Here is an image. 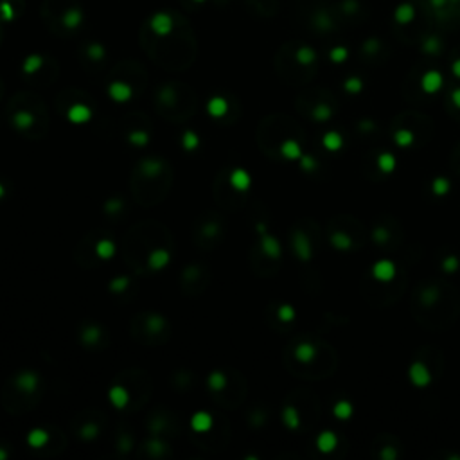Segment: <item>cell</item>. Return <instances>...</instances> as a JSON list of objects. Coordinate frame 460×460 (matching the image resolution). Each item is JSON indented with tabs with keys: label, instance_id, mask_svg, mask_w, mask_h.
<instances>
[{
	"label": "cell",
	"instance_id": "3",
	"mask_svg": "<svg viewBox=\"0 0 460 460\" xmlns=\"http://www.w3.org/2000/svg\"><path fill=\"white\" fill-rule=\"evenodd\" d=\"M293 246H295V252L297 256L302 259V261H309L311 256H313V248H311V243H309L308 235L302 234V232H297L295 237H293Z\"/></svg>",
	"mask_w": 460,
	"mask_h": 460
},
{
	"label": "cell",
	"instance_id": "1",
	"mask_svg": "<svg viewBox=\"0 0 460 460\" xmlns=\"http://www.w3.org/2000/svg\"><path fill=\"white\" fill-rule=\"evenodd\" d=\"M408 377H410L413 387L417 388H426L431 383V372L423 361H413L408 369Z\"/></svg>",
	"mask_w": 460,
	"mask_h": 460
},
{
	"label": "cell",
	"instance_id": "13",
	"mask_svg": "<svg viewBox=\"0 0 460 460\" xmlns=\"http://www.w3.org/2000/svg\"><path fill=\"white\" fill-rule=\"evenodd\" d=\"M283 155L289 160H297V158L302 157V149L295 141H286L283 144Z\"/></svg>",
	"mask_w": 460,
	"mask_h": 460
},
{
	"label": "cell",
	"instance_id": "27",
	"mask_svg": "<svg viewBox=\"0 0 460 460\" xmlns=\"http://www.w3.org/2000/svg\"><path fill=\"white\" fill-rule=\"evenodd\" d=\"M360 128H367L365 131H372L376 128V124H374V122H360Z\"/></svg>",
	"mask_w": 460,
	"mask_h": 460
},
{
	"label": "cell",
	"instance_id": "11",
	"mask_svg": "<svg viewBox=\"0 0 460 460\" xmlns=\"http://www.w3.org/2000/svg\"><path fill=\"white\" fill-rule=\"evenodd\" d=\"M413 141H415V133L412 130H408V128H401V130L394 133V142L399 147H410L413 144Z\"/></svg>",
	"mask_w": 460,
	"mask_h": 460
},
{
	"label": "cell",
	"instance_id": "16",
	"mask_svg": "<svg viewBox=\"0 0 460 460\" xmlns=\"http://www.w3.org/2000/svg\"><path fill=\"white\" fill-rule=\"evenodd\" d=\"M284 423H286L288 428H298V424H300V419H298V413L297 410L293 406H288L286 410H284Z\"/></svg>",
	"mask_w": 460,
	"mask_h": 460
},
{
	"label": "cell",
	"instance_id": "14",
	"mask_svg": "<svg viewBox=\"0 0 460 460\" xmlns=\"http://www.w3.org/2000/svg\"><path fill=\"white\" fill-rule=\"evenodd\" d=\"M439 297H440V291L437 289V288H426V289H423V293H421V302L424 304V306H433V304L439 302Z\"/></svg>",
	"mask_w": 460,
	"mask_h": 460
},
{
	"label": "cell",
	"instance_id": "17",
	"mask_svg": "<svg viewBox=\"0 0 460 460\" xmlns=\"http://www.w3.org/2000/svg\"><path fill=\"white\" fill-rule=\"evenodd\" d=\"M440 266H442V270H444L446 273L451 275V273H455L460 268V259L457 256H453V254H451V256H446L444 259H442V264H440Z\"/></svg>",
	"mask_w": 460,
	"mask_h": 460
},
{
	"label": "cell",
	"instance_id": "20",
	"mask_svg": "<svg viewBox=\"0 0 460 460\" xmlns=\"http://www.w3.org/2000/svg\"><path fill=\"white\" fill-rule=\"evenodd\" d=\"M344 88L347 90L349 94H358V92L363 88V83H361V79H358V78H350L344 83Z\"/></svg>",
	"mask_w": 460,
	"mask_h": 460
},
{
	"label": "cell",
	"instance_id": "21",
	"mask_svg": "<svg viewBox=\"0 0 460 460\" xmlns=\"http://www.w3.org/2000/svg\"><path fill=\"white\" fill-rule=\"evenodd\" d=\"M300 166H302L304 171H315V169L318 168V162H316L313 157H308V155L304 157L302 155V157H300Z\"/></svg>",
	"mask_w": 460,
	"mask_h": 460
},
{
	"label": "cell",
	"instance_id": "7",
	"mask_svg": "<svg viewBox=\"0 0 460 460\" xmlns=\"http://www.w3.org/2000/svg\"><path fill=\"white\" fill-rule=\"evenodd\" d=\"M333 413H335L336 419H340V421H347V419L352 417V413H354V406H352V402L347 401V399H340V401L335 402V406H333Z\"/></svg>",
	"mask_w": 460,
	"mask_h": 460
},
{
	"label": "cell",
	"instance_id": "22",
	"mask_svg": "<svg viewBox=\"0 0 460 460\" xmlns=\"http://www.w3.org/2000/svg\"><path fill=\"white\" fill-rule=\"evenodd\" d=\"M379 457H381V460H396L398 459V450L394 446H385L379 451Z\"/></svg>",
	"mask_w": 460,
	"mask_h": 460
},
{
	"label": "cell",
	"instance_id": "23",
	"mask_svg": "<svg viewBox=\"0 0 460 460\" xmlns=\"http://www.w3.org/2000/svg\"><path fill=\"white\" fill-rule=\"evenodd\" d=\"M279 316H281V320H284V322H291V320L295 318V311H293L291 306H283V308L279 309Z\"/></svg>",
	"mask_w": 460,
	"mask_h": 460
},
{
	"label": "cell",
	"instance_id": "4",
	"mask_svg": "<svg viewBox=\"0 0 460 460\" xmlns=\"http://www.w3.org/2000/svg\"><path fill=\"white\" fill-rule=\"evenodd\" d=\"M336 446H338V437H336V433L329 431V430L322 431V433L316 437V448H318L322 453H331V451H335Z\"/></svg>",
	"mask_w": 460,
	"mask_h": 460
},
{
	"label": "cell",
	"instance_id": "25",
	"mask_svg": "<svg viewBox=\"0 0 460 460\" xmlns=\"http://www.w3.org/2000/svg\"><path fill=\"white\" fill-rule=\"evenodd\" d=\"M345 56H347V53H345L344 49H338V51L333 53V59H335V61H344Z\"/></svg>",
	"mask_w": 460,
	"mask_h": 460
},
{
	"label": "cell",
	"instance_id": "28",
	"mask_svg": "<svg viewBox=\"0 0 460 460\" xmlns=\"http://www.w3.org/2000/svg\"><path fill=\"white\" fill-rule=\"evenodd\" d=\"M453 72H455L457 78H460V59L455 63V65H453Z\"/></svg>",
	"mask_w": 460,
	"mask_h": 460
},
{
	"label": "cell",
	"instance_id": "12",
	"mask_svg": "<svg viewBox=\"0 0 460 460\" xmlns=\"http://www.w3.org/2000/svg\"><path fill=\"white\" fill-rule=\"evenodd\" d=\"M450 189H451L450 180L444 176H437L433 182H431V193H433L435 196H446V194L450 193Z\"/></svg>",
	"mask_w": 460,
	"mask_h": 460
},
{
	"label": "cell",
	"instance_id": "6",
	"mask_svg": "<svg viewBox=\"0 0 460 460\" xmlns=\"http://www.w3.org/2000/svg\"><path fill=\"white\" fill-rule=\"evenodd\" d=\"M331 245H333V248H336V250L340 252H347L352 248V239H350L349 234H345V232H342V230H336V232H333L331 234Z\"/></svg>",
	"mask_w": 460,
	"mask_h": 460
},
{
	"label": "cell",
	"instance_id": "10",
	"mask_svg": "<svg viewBox=\"0 0 460 460\" xmlns=\"http://www.w3.org/2000/svg\"><path fill=\"white\" fill-rule=\"evenodd\" d=\"M322 144H324V147L327 151H340L342 146H344V139H342V135L336 133V131H327L324 135V139H322Z\"/></svg>",
	"mask_w": 460,
	"mask_h": 460
},
{
	"label": "cell",
	"instance_id": "8",
	"mask_svg": "<svg viewBox=\"0 0 460 460\" xmlns=\"http://www.w3.org/2000/svg\"><path fill=\"white\" fill-rule=\"evenodd\" d=\"M377 168H379V171L387 172V174H390V172L396 171V168H398V160H396V157H394V153H390V151L379 153V157H377Z\"/></svg>",
	"mask_w": 460,
	"mask_h": 460
},
{
	"label": "cell",
	"instance_id": "2",
	"mask_svg": "<svg viewBox=\"0 0 460 460\" xmlns=\"http://www.w3.org/2000/svg\"><path fill=\"white\" fill-rule=\"evenodd\" d=\"M371 273H372V277L376 279V281H379V283H390V281L396 277L398 268H396V264H394L390 259H379V261H376L372 264Z\"/></svg>",
	"mask_w": 460,
	"mask_h": 460
},
{
	"label": "cell",
	"instance_id": "26",
	"mask_svg": "<svg viewBox=\"0 0 460 460\" xmlns=\"http://www.w3.org/2000/svg\"><path fill=\"white\" fill-rule=\"evenodd\" d=\"M451 101H453V105L457 106V108H460V88H457L453 94H451Z\"/></svg>",
	"mask_w": 460,
	"mask_h": 460
},
{
	"label": "cell",
	"instance_id": "24",
	"mask_svg": "<svg viewBox=\"0 0 460 460\" xmlns=\"http://www.w3.org/2000/svg\"><path fill=\"white\" fill-rule=\"evenodd\" d=\"M234 182L237 183V185H239L241 189H245V187H246V183H248V176H246V174H245L243 171H239V172H237V174L234 176Z\"/></svg>",
	"mask_w": 460,
	"mask_h": 460
},
{
	"label": "cell",
	"instance_id": "18",
	"mask_svg": "<svg viewBox=\"0 0 460 460\" xmlns=\"http://www.w3.org/2000/svg\"><path fill=\"white\" fill-rule=\"evenodd\" d=\"M264 252H266L268 256H272V257H277L279 254H281V246H279V243H277V239H273V237H270V235H266L264 237Z\"/></svg>",
	"mask_w": 460,
	"mask_h": 460
},
{
	"label": "cell",
	"instance_id": "9",
	"mask_svg": "<svg viewBox=\"0 0 460 460\" xmlns=\"http://www.w3.org/2000/svg\"><path fill=\"white\" fill-rule=\"evenodd\" d=\"M295 356H297V360L302 361V363H311V361L315 360V356H316V347H315L313 344L304 342V344H300L297 347Z\"/></svg>",
	"mask_w": 460,
	"mask_h": 460
},
{
	"label": "cell",
	"instance_id": "5",
	"mask_svg": "<svg viewBox=\"0 0 460 460\" xmlns=\"http://www.w3.org/2000/svg\"><path fill=\"white\" fill-rule=\"evenodd\" d=\"M421 85H423V90L426 94H435V92H439L440 86H442V76H440L437 70H431V72L424 74Z\"/></svg>",
	"mask_w": 460,
	"mask_h": 460
},
{
	"label": "cell",
	"instance_id": "19",
	"mask_svg": "<svg viewBox=\"0 0 460 460\" xmlns=\"http://www.w3.org/2000/svg\"><path fill=\"white\" fill-rule=\"evenodd\" d=\"M372 239L376 241L377 245H385L390 239V234H388V230L385 227H376L372 230Z\"/></svg>",
	"mask_w": 460,
	"mask_h": 460
},
{
	"label": "cell",
	"instance_id": "15",
	"mask_svg": "<svg viewBox=\"0 0 460 460\" xmlns=\"http://www.w3.org/2000/svg\"><path fill=\"white\" fill-rule=\"evenodd\" d=\"M331 117H333V108H331L329 105H318L316 108L313 110V119L318 120V122H325V120H329Z\"/></svg>",
	"mask_w": 460,
	"mask_h": 460
}]
</instances>
